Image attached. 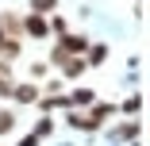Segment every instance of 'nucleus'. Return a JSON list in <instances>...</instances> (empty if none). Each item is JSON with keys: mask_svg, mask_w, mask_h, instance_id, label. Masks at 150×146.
Returning <instances> with one entry per match:
<instances>
[{"mask_svg": "<svg viewBox=\"0 0 150 146\" xmlns=\"http://www.w3.org/2000/svg\"><path fill=\"white\" fill-rule=\"evenodd\" d=\"M112 115H119L115 111V104H88V108H69V115H66V123L69 127H77V131H104V123L112 119Z\"/></svg>", "mask_w": 150, "mask_h": 146, "instance_id": "nucleus-1", "label": "nucleus"}, {"mask_svg": "<svg viewBox=\"0 0 150 146\" xmlns=\"http://www.w3.org/2000/svg\"><path fill=\"white\" fill-rule=\"evenodd\" d=\"M19 23H23V39H31V42H42V39H50L46 16H39V12H27V16H19Z\"/></svg>", "mask_w": 150, "mask_h": 146, "instance_id": "nucleus-2", "label": "nucleus"}, {"mask_svg": "<svg viewBox=\"0 0 150 146\" xmlns=\"http://www.w3.org/2000/svg\"><path fill=\"white\" fill-rule=\"evenodd\" d=\"M139 135H142L139 115H127V119H119V123L112 127V138H115V142H139Z\"/></svg>", "mask_w": 150, "mask_h": 146, "instance_id": "nucleus-3", "label": "nucleus"}, {"mask_svg": "<svg viewBox=\"0 0 150 146\" xmlns=\"http://www.w3.org/2000/svg\"><path fill=\"white\" fill-rule=\"evenodd\" d=\"M39 96H42V89H39V85H31V81H16V85H12V100L23 104V108H27V104H35Z\"/></svg>", "mask_w": 150, "mask_h": 146, "instance_id": "nucleus-4", "label": "nucleus"}, {"mask_svg": "<svg viewBox=\"0 0 150 146\" xmlns=\"http://www.w3.org/2000/svg\"><path fill=\"white\" fill-rule=\"evenodd\" d=\"M58 69H62V81H77V77H85V58L81 54H69V58H62V66H58Z\"/></svg>", "mask_w": 150, "mask_h": 146, "instance_id": "nucleus-5", "label": "nucleus"}, {"mask_svg": "<svg viewBox=\"0 0 150 146\" xmlns=\"http://www.w3.org/2000/svg\"><path fill=\"white\" fill-rule=\"evenodd\" d=\"M69 108H88V104H96V89H88V85H77L73 92H66Z\"/></svg>", "mask_w": 150, "mask_h": 146, "instance_id": "nucleus-6", "label": "nucleus"}, {"mask_svg": "<svg viewBox=\"0 0 150 146\" xmlns=\"http://www.w3.org/2000/svg\"><path fill=\"white\" fill-rule=\"evenodd\" d=\"M58 46H62L66 54H85V50H88V39H85V35L66 31V35H58Z\"/></svg>", "mask_w": 150, "mask_h": 146, "instance_id": "nucleus-7", "label": "nucleus"}, {"mask_svg": "<svg viewBox=\"0 0 150 146\" xmlns=\"http://www.w3.org/2000/svg\"><path fill=\"white\" fill-rule=\"evenodd\" d=\"M81 58H85V66H88V69L104 66V62H108V42H88V50H85Z\"/></svg>", "mask_w": 150, "mask_h": 146, "instance_id": "nucleus-8", "label": "nucleus"}, {"mask_svg": "<svg viewBox=\"0 0 150 146\" xmlns=\"http://www.w3.org/2000/svg\"><path fill=\"white\" fill-rule=\"evenodd\" d=\"M16 123H19V115H16L12 108H0V138L12 135V131H16Z\"/></svg>", "mask_w": 150, "mask_h": 146, "instance_id": "nucleus-9", "label": "nucleus"}, {"mask_svg": "<svg viewBox=\"0 0 150 146\" xmlns=\"http://www.w3.org/2000/svg\"><path fill=\"white\" fill-rule=\"evenodd\" d=\"M115 111H123V115H139V111H142V92H135V96H127V100L119 104Z\"/></svg>", "mask_w": 150, "mask_h": 146, "instance_id": "nucleus-10", "label": "nucleus"}, {"mask_svg": "<svg viewBox=\"0 0 150 146\" xmlns=\"http://www.w3.org/2000/svg\"><path fill=\"white\" fill-rule=\"evenodd\" d=\"M62 8V0H31V8L27 12H39V16H50V12H58Z\"/></svg>", "mask_w": 150, "mask_h": 146, "instance_id": "nucleus-11", "label": "nucleus"}, {"mask_svg": "<svg viewBox=\"0 0 150 146\" xmlns=\"http://www.w3.org/2000/svg\"><path fill=\"white\" fill-rule=\"evenodd\" d=\"M31 135H39V138H50V135H54V115H42V119L35 123V131H31Z\"/></svg>", "mask_w": 150, "mask_h": 146, "instance_id": "nucleus-12", "label": "nucleus"}, {"mask_svg": "<svg viewBox=\"0 0 150 146\" xmlns=\"http://www.w3.org/2000/svg\"><path fill=\"white\" fill-rule=\"evenodd\" d=\"M12 85H16L12 77H0V100H12Z\"/></svg>", "mask_w": 150, "mask_h": 146, "instance_id": "nucleus-13", "label": "nucleus"}, {"mask_svg": "<svg viewBox=\"0 0 150 146\" xmlns=\"http://www.w3.org/2000/svg\"><path fill=\"white\" fill-rule=\"evenodd\" d=\"M46 69H50V62H31V77H46Z\"/></svg>", "mask_w": 150, "mask_h": 146, "instance_id": "nucleus-14", "label": "nucleus"}, {"mask_svg": "<svg viewBox=\"0 0 150 146\" xmlns=\"http://www.w3.org/2000/svg\"><path fill=\"white\" fill-rule=\"evenodd\" d=\"M39 142H42V138H39V135H23V138H19V142H16V146H39Z\"/></svg>", "mask_w": 150, "mask_h": 146, "instance_id": "nucleus-15", "label": "nucleus"}]
</instances>
